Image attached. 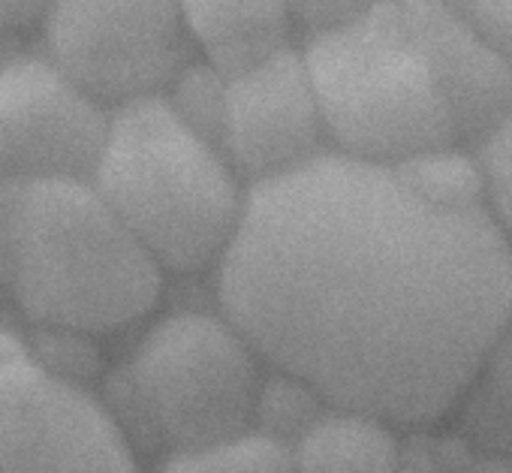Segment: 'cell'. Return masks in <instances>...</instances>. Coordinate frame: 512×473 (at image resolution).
<instances>
[{
  "instance_id": "cell-3",
  "label": "cell",
  "mask_w": 512,
  "mask_h": 473,
  "mask_svg": "<svg viewBox=\"0 0 512 473\" xmlns=\"http://www.w3.org/2000/svg\"><path fill=\"white\" fill-rule=\"evenodd\" d=\"M91 181L160 269L178 275L220 266L250 193L223 148L166 97L112 112Z\"/></svg>"
},
{
  "instance_id": "cell-7",
  "label": "cell",
  "mask_w": 512,
  "mask_h": 473,
  "mask_svg": "<svg viewBox=\"0 0 512 473\" xmlns=\"http://www.w3.org/2000/svg\"><path fill=\"white\" fill-rule=\"evenodd\" d=\"M46 55L106 109L166 97L196 61L184 10L172 4H55Z\"/></svg>"
},
{
  "instance_id": "cell-14",
  "label": "cell",
  "mask_w": 512,
  "mask_h": 473,
  "mask_svg": "<svg viewBox=\"0 0 512 473\" xmlns=\"http://www.w3.org/2000/svg\"><path fill=\"white\" fill-rule=\"evenodd\" d=\"M332 404H326L308 383L275 371V377L263 380L260 401H256L253 431H263L281 443H293L302 437Z\"/></svg>"
},
{
  "instance_id": "cell-5",
  "label": "cell",
  "mask_w": 512,
  "mask_h": 473,
  "mask_svg": "<svg viewBox=\"0 0 512 473\" xmlns=\"http://www.w3.org/2000/svg\"><path fill=\"white\" fill-rule=\"evenodd\" d=\"M263 356L217 308L154 320L109 377V410L133 437L172 455L253 431Z\"/></svg>"
},
{
  "instance_id": "cell-12",
  "label": "cell",
  "mask_w": 512,
  "mask_h": 473,
  "mask_svg": "<svg viewBox=\"0 0 512 473\" xmlns=\"http://www.w3.org/2000/svg\"><path fill=\"white\" fill-rule=\"evenodd\" d=\"M290 452L296 473H404L410 455L392 422L344 407H329Z\"/></svg>"
},
{
  "instance_id": "cell-20",
  "label": "cell",
  "mask_w": 512,
  "mask_h": 473,
  "mask_svg": "<svg viewBox=\"0 0 512 473\" xmlns=\"http://www.w3.org/2000/svg\"><path fill=\"white\" fill-rule=\"evenodd\" d=\"M16 190H19V184L0 181V272H4V257H7V245H10L13 211H16Z\"/></svg>"
},
{
  "instance_id": "cell-21",
  "label": "cell",
  "mask_w": 512,
  "mask_h": 473,
  "mask_svg": "<svg viewBox=\"0 0 512 473\" xmlns=\"http://www.w3.org/2000/svg\"><path fill=\"white\" fill-rule=\"evenodd\" d=\"M404 473H446V467H443L440 455H434L428 449H410Z\"/></svg>"
},
{
  "instance_id": "cell-18",
  "label": "cell",
  "mask_w": 512,
  "mask_h": 473,
  "mask_svg": "<svg viewBox=\"0 0 512 473\" xmlns=\"http://www.w3.org/2000/svg\"><path fill=\"white\" fill-rule=\"evenodd\" d=\"M464 10L473 16L476 25H482L488 31V37L512 61V0L509 4H467Z\"/></svg>"
},
{
  "instance_id": "cell-9",
  "label": "cell",
  "mask_w": 512,
  "mask_h": 473,
  "mask_svg": "<svg viewBox=\"0 0 512 473\" xmlns=\"http://www.w3.org/2000/svg\"><path fill=\"white\" fill-rule=\"evenodd\" d=\"M220 148L253 187L329 151L323 112L302 49H287L226 79Z\"/></svg>"
},
{
  "instance_id": "cell-17",
  "label": "cell",
  "mask_w": 512,
  "mask_h": 473,
  "mask_svg": "<svg viewBox=\"0 0 512 473\" xmlns=\"http://www.w3.org/2000/svg\"><path fill=\"white\" fill-rule=\"evenodd\" d=\"M476 380H482L488 410H497V419L512 422V311L503 320L494 344L488 347Z\"/></svg>"
},
{
  "instance_id": "cell-16",
  "label": "cell",
  "mask_w": 512,
  "mask_h": 473,
  "mask_svg": "<svg viewBox=\"0 0 512 473\" xmlns=\"http://www.w3.org/2000/svg\"><path fill=\"white\" fill-rule=\"evenodd\" d=\"M482 172L485 205L512 248V112L473 148Z\"/></svg>"
},
{
  "instance_id": "cell-4",
  "label": "cell",
  "mask_w": 512,
  "mask_h": 473,
  "mask_svg": "<svg viewBox=\"0 0 512 473\" xmlns=\"http://www.w3.org/2000/svg\"><path fill=\"white\" fill-rule=\"evenodd\" d=\"M329 151L401 166L461 148L431 61L401 4L359 7L344 25L305 37Z\"/></svg>"
},
{
  "instance_id": "cell-1",
  "label": "cell",
  "mask_w": 512,
  "mask_h": 473,
  "mask_svg": "<svg viewBox=\"0 0 512 473\" xmlns=\"http://www.w3.org/2000/svg\"><path fill=\"white\" fill-rule=\"evenodd\" d=\"M217 308L275 371L392 425L443 416L512 311V248L473 151H326L253 184Z\"/></svg>"
},
{
  "instance_id": "cell-2",
  "label": "cell",
  "mask_w": 512,
  "mask_h": 473,
  "mask_svg": "<svg viewBox=\"0 0 512 473\" xmlns=\"http://www.w3.org/2000/svg\"><path fill=\"white\" fill-rule=\"evenodd\" d=\"M0 290L43 329L100 335L154 311L163 269L88 178L19 184Z\"/></svg>"
},
{
  "instance_id": "cell-13",
  "label": "cell",
  "mask_w": 512,
  "mask_h": 473,
  "mask_svg": "<svg viewBox=\"0 0 512 473\" xmlns=\"http://www.w3.org/2000/svg\"><path fill=\"white\" fill-rule=\"evenodd\" d=\"M163 473H296V470L287 443L263 431H247L205 449L169 455Z\"/></svg>"
},
{
  "instance_id": "cell-15",
  "label": "cell",
  "mask_w": 512,
  "mask_h": 473,
  "mask_svg": "<svg viewBox=\"0 0 512 473\" xmlns=\"http://www.w3.org/2000/svg\"><path fill=\"white\" fill-rule=\"evenodd\" d=\"M169 106L202 136L220 145L223 124V100H226V76H220L205 61H193L166 91Z\"/></svg>"
},
{
  "instance_id": "cell-11",
  "label": "cell",
  "mask_w": 512,
  "mask_h": 473,
  "mask_svg": "<svg viewBox=\"0 0 512 473\" xmlns=\"http://www.w3.org/2000/svg\"><path fill=\"white\" fill-rule=\"evenodd\" d=\"M184 22L199 61L232 79L293 49V13L284 4H187Z\"/></svg>"
},
{
  "instance_id": "cell-8",
  "label": "cell",
  "mask_w": 512,
  "mask_h": 473,
  "mask_svg": "<svg viewBox=\"0 0 512 473\" xmlns=\"http://www.w3.org/2000/svg\"><path fill=\"white\" fill-rule=\"evenodd\" d=\"M109 118L49 55L7 58L0 64V181H91Z\"/></svg>"
},
{
  "instance_id": "cell-19",
  "label": "cell",
  "mask_w": 512,
  "mask_h": 473,
  "mask_svg": "<svg viewBox=\"0 0 512 473\" xmlns=\"http://www.w3.org/2000/svg\"><path fill=\"white\" fill-rule=\"evenodd\" d=\"M46 7L31 4V0H0V37H13L25 28L43 22Z\"/></svg>"
},
{
  "instance_id": "cell-10",
  "label": "cell",
  "mask_w": 512,
  "mask_h": 473,
  "mask_svg": "<svg viewBox=\"0 0 512 473\" xmlns=\"http://www.w3.org/2000/svg\"><path fill=\"white\" fill-rule=\"evenodd\" d=\"M437 76L458 142L476 148L512 112V61L464 7L401 4Z\"/></svg>"
},
{
  "instance_id": "cell-6",
  "label": "cell",
  "mask_w": 512,
  "mask_h": 473,
  "mask_svg": "<svg viewBox=\"0 0 512 473\" xmlns=\"http://www.w3.org/2000/svg\"><path fill=\"white\" fill-rule=\"evenodd\" d=\"M0 473H136L127 431L106 401L46 368L0 329Z\"/></svg>"
}]
</instances>
